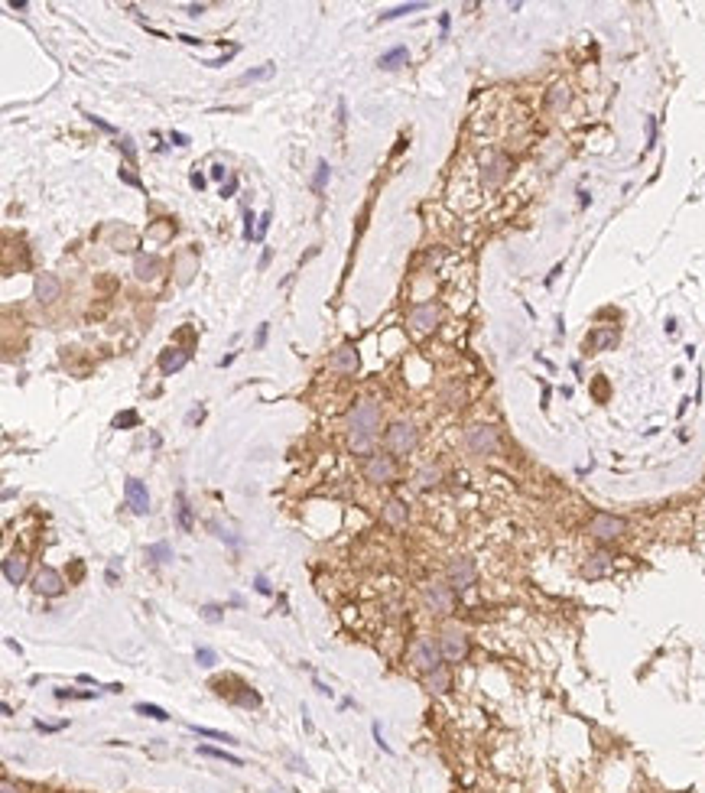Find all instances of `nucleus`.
<instances>
[{
	"mask_svg": "<svg viewBox=\"0 0 705 793\" xmlns=\"http://www.w3.org/2000/svg\"><path fill=\"white\" fill-rule=\"evenodd\" d=\"M348 426H351V449L354 452H371L377 439V429H381V407L374 400H361L358 407L348 413Z\"/></svg>",
	"mask_w": 705,
	"mask_h": 793,
	"instance_id": "f257e3e1",
	"label": "nucleus"
},
{
	"mask_svg": "<svg viewBox=\"0 0 705 793\" xmlns=\"http://www.w3.org/2000/svg\"><path fill=\"white\" fill-rule=\"evenodd\" d=\"M384 446L390 455H406L416 449V426L413 423H394L384 432Z\"/></svg>",
	"mask_w": 705,
	"mask_h": 793,
	"instance_id": "f03ea898",
	"label": "nucleus"
},
{
	"mask_svg": "<svg viewBox=\"0 0 705 793\" xmlns=\"http://www.w3.org/2000/svg\"><path fill=\"white\" fill-rule=\"evenodd\" d=\"M624 530H628V520L618 514H595L592 520H588V534L595 536V540H618V536H624Z\"/></svg>",
	"mask_w": 705,
	"mask_h": 793,
	"instance_id": "7ed1b4c3",
	"label": "nucleus"
},
{
	"mask_svg": "<svg viewBox=\"0 0 705 793\" xmlns=\"http://www.w3.org/2000/svg\"><path fill=\"white\" fill-rule=\"evenodd\" d=\"M446 576H449V585H452V589H455V592H465V589H471V585L478 582V566H475V559L459 556V559H452V563H449Z\"/></svg>",
	"mask_w": 705,
	"mask_h": 793,
	"instance_id": "20e7f679",
	"label": "nucleus"
},
{
	"mask_svg": "<svg viewBox=\"0 0 705 793\" xmlns=\"http://www.w3.org/2000/svg\"><path fill=\"white\" fill-rule=\"evenodd\" d=\"M410 660H413L416 670L432 673L436 666H442V650H439V644H432L429 637H419V641L410 647Z\"/></svg>",
	"mask_w": 705,
	"mask_h": 793,
	"instance_id": "39448f33",
	"label": "nucleus"
},
{
	"mask_svg": "<svg viewBox=\"0 0 705 793\" xmlns=\"http://www.w3.org/2000/svg\"><path fill=\"white\" fill-rule=\"evenodd\" d=\"M465 446H468L471 455H494L501 439H497V429L494 426H471L468 436H465Z\"/></svg>",
	"mask_w": 705,
	"mask_h": 793,
	"instance_id": "423d86ee",
	"label": "nucleus"
},
{
	"mask_svg": "<svg viewBox=\"0 0 705 793\" xmlns=\"http://www.w3.org/2000/svg\"><path fill=\"white\" fill-rule=\"evenodd\" d=\"M364 478L367 482H374V484H390L396 478V462L394 455H387V452H377V455H371V459L364 462Z\"/></svg>",
	"mask_w": 705,
	"mask_h": 793,
	"instance_id": "0eeeda50",
	"label": "nucleus"
},
{
	"mask_svg": "<svg viewBox=\"0 0 705 793\" xmlns=\"http://www.w3.org/2000/svg\"><path fill=\"white\" fill-rule=\"evenodd\" d=\"M423 595H426V605L436 614H452L455 611V589L449 582H432V585L423 589Z\"/></svg>",
	"mask_w": 705,
	"mask_h": 793,
	"instance_id": "6e6552de",
	"label": "nucleus"
},
{
	"mask_svg": "<svg viewBox=\"0 0 705 793\" xmlns=\"http://www.w3.org/2000/svg\"><path fill=\"white\" fill-rule=\"evenodd\" d=\"M439 650H442V657L452 660V664L465 660V657H468V637H465V631H459V628H446L442 637H439Z\"/></svg>",
	"mask_w": 705,
	"mask_h": 793,
	"instance_id": "1a4fd4ad",
	"label": "nucleus"
},
{
	"mask_svg": "<svg viewBox=\"0 0 705 793\" xmlns=\"http://www.w3.org/2000/svg\"><path fill=\"white\" fill-rule=\"evenodd\" d=\"M36 592L39 595H46V599H55V595H62L65 592V579H62V572L53 566H43L39 572H36Z\"/></svg>",
	"mask_w": 705,
	"mask_h": 793,
	"instance_id": "9d476101",
	"label": "nucleus"
},
{
	"mask_svg": "<svg viewBox=\"0 0 705 793\" xmlns=\"http://www.w3.org/2000/svg\"><path fill=\"white\" fill-rule=\"evenodd\" d=\"M124 494H127L130 511H134L137 517H143L147 511H150V494H147V484L140 482V478H127V484H124Z\"/></svg>",
	"mask_w": 705,
	"mask_h": 793,
	"instance_id": "9b49d317",
	"label": "nucleus"
},
{
	"mask_svg": "<svg viewBox=\"0 0 705 793\" xmlns=\"http://www.w3.org/2000/svg\"><path fill=\"white\" fill-rule=\"evenodd\" d=\"M436 322H439L436 302H419V306H413V312H410V325H413L416 332H429Z\"/></svg>",
	"mask_w": 705,
	"mask_h": 793,
	"instance_id": "f8f14e48",
	"label": "nucleus"
},
{
	"mask_svg": "<svg viewBox=\"0 0 705 793\" xmlns=\"http://www.w3.org/2000/svg\"><path fill=\"white\" fill-rule=\"evenodd\" d=\"M511 172V156L504 153H491V160L484 163V185H501Z\"/></svg>",
	"mask_w": 705,
	"mask_h": 793,
	"instance_id": "ddd939ff",
	"label": "nucleus"
},
{
	"mask_svg": "<svg viewBox=\"0 0 705 793\" xmlns=\"http://www.w3.org/2000/svg\"><path fill=\"white\" fill-rule=\"evenodd\" d=\"M33 290H36V300H39V302H53V300H59V290H62V283H59V277H55V273H39Z\"/></svg>",
	"mask_w": 705,
	"mask_h": 793,
	"instance_id": "4468645a",
	"label": "nucleus"
},
{
	"mask_svg": "<svg viewBox=\"0 0 705 793\" xmlns=\"http://www.w3.org/2000/svg\"><path fill=\"white\" fill-rule=\"evenodd\" d=\"M331 367L345 371V374H354L358 371V352H354V345H342L338 352L331 354Z\"/></svg>",
	"mask_w": 705,
	"mask_h": 793,
	"instance_id": "2eb2a0df",
	"label": "nucleus"
},
{
	"mask_svg": "<svg viewBox=\"0 0 705 793\" xmlns=\"http://www.w3.org/2000/svg\"><path fill=\"white\" fill-rule=\"evenodd\" d=\"M189 365V352L185 348H166V352L160 354V371L163 374H172V371H179V367Z\"/></svg>",
	"mask_w": 705,
	"mask_h": 793,
	"instance_id": "dca6fc26",
	"label": "nucleus"
},
{
	"mask_svg": "<svg viewBox=\"0 0 705 793\" xmlns=\"http://www.w3.org/2000/svg\"><path fill=\"white\" fill-rule=\"evenodd\" d=\"M3 579L10 582V585H20V582L26 579V559H23V556H7V559H3Z\"/></svg>",
	"mask_w": 705,
	"mask_h": 793,
	"instance_id": "f3484780",
	"label": "nucleus"
},
{
	"mask_svg": "<svg viewBox=\"0 0 705 793\" xmlns=\"http://www.w3.org/2000/svg\"><path fill=\"white\" fill-rule=\"evenodd\" d=\"M452 686V676L446 666H436L432 673H426V689L429 693H436V696H442V693H449Z\"/></svg>",
	"mask_w": 705,
	"mask_h": 793,
	"instance_id": "a211bd4d",
	"label": "nucleus"
},
{
	"mask_svg": "<svg viewBox=\"0 0 705 793\" xmlns=\"http://www.w3.org/2000/svg\"><path fill=\"white\" fill-rule=\"evenodd\" d=\"M608 566H611V556L598 549V553H592V556H588V563H585V569H582V572H585V579H598V576H605V572H608Z\"/></svg>",
	"mask_w": 705,
	"mask_h": 793,
	"instance_id": "6ab92c4d",
	"label": "nucleus"
},
{
	"mask_svg": "<svg viewBox=\"0 0 705 793\" xmlns=\"http://www.w3.org/2000/svg\"><path fill=\"white\" fill-rule=\"evenodd\" d=\"M160 257H153V254H140L137 257V277L140 280H153L156 273H160Z\"/></svg>",
	"mask_w": 705,
	"mask_h": 793,
	"instance_id": "aec40b11",
	"label": "nucleus"
},
{
	"mask_svg": "<svg viewBox=\"0 0 705 793\" xmlns=\"http://www.w3.org/2000/svg\"><path fill=\"white\" fill-rule=\"evenodd\" d=\"M410 62V53H406V46H394V49H387L384 55H381V69H400V65Z\"/></svg>",
	"mask_w": 705,
	"mask_h": 793,
	"instance_id": "412c9836",
	"label": "nucleus"
},
{
	"mask_svg": "<svg viewBox=\"0 0 705 793\" xmlns=\"http://www.w3.org/2000/svg\"><path fill=\"white\" fill-rule=\"evenodd\" d=\"M384 520L387 524H394V527H403L406 524V504L403 501H387V507H384Z\"/></svg>",
	"mask_w": 705,
	"mask_h": 793,
	"instance_id": "4be33fe9",
	"label": "nucleus"
},
{
	"mask_svg": "<svg viewBox=\"0 0 705 793\" xmlns=\"http://www.w3.org/2000/svg\"><path fill=\"white\" fill-rule=\"evenodd\" d=\"M277 72V65H260V69H250V72H244V75L237 78V85H250V82H264V78H270Z\"/></svg>",
	"mask_w": 705,
	"mask_h": 793,
	"instance_id": "5701e85b",
	"label": "nucleus"
},
{
	"mask_svg": "<svg viewBox=\"0 0 705 793\" xmlns=\"http://www.w3.org/2000/svg\"><path fill=\"white\" fill-rule=\"evenodd\" d=\"M614 342H618V332H614V329H601V332H595L592 338H588V345H592L595 352H601V348H611Z\"/></svg>",
	"mask_w": 705,
	"mask_h": 793,
	"instance_id": "b1692460",
	"label": "nucleus"
},
{
	"mask_svg": "<svg viewBox=\"0 0 705 793\" xmlns=\"http://www.w3.org/2000/svg\"><path fill=\"white\" fill-rule=\"evenodd\" d=\"M134 712H137V715H147V718H156V722H166V718H170V712H166V709H163V706H153V702H137V706H134Z\"/></svg>",
	"mask_w": 705,
	"mask_h": 793,
	"instance_id": "393cba45",
	"label": "nucleus"
},
{
	"mask_svg": "<svg viewBox=\"0 0 705 793\" xmlns=\"http://www.w3.org/2000/svg\"><path fill=\"white\" fill-rule=\"evenodd\" d=\"M329 176H331L329 160H319V166H315V176H312V189H315V192H325V185H329Z\"/></svg>",
	"mask_w": 705,
	"mask_h": 793,
	"instance_id": "a878e982",
	"label": "nucleus"
},
{
	"mask_svg": "<svg viewBox=\"0 0 705 793\" xmlns=\"http://www.w3.org/2000/svg\"><path fill=\"white\" fill-rule=\"evenodd\" d=\"M199 754H208V758H218V761H228V764H231V767H241V764H244V761H241V758H237V754H228L225 748H208V745H202V748H199Z\"/></svg>",
	"mask_w": 705,
	"mask_h": 793,
	"instance_id": "bb28decb",
	"label": "nucleus"
},
{
	"mask_svg": "<svg viewBox=\"0 0 705 793\" xmlns=\"http://www.w3.org/2000/svg\"><path fill=\"white\" fill-rule=\"evenodd\" d=\"M147 556H150L153 563H160V566L163 563H172V547L170 543H153V547L147 549Z\"/></svg>",
	"mask_w": 705,
	"mask_h": 793,
	"instance_id": "cd10ccee",
	"label": "nucleus"
},
{
	"mask_svg": "<svg viewBox=\"0 0 705 793\" xmlns=\"http://www.w3.org/2000/svg\"><path fill=\"white\" fill-rule=\"evenodd\" d=\"M140 423V413L137 410H124V413H118L114 417V429H134Z\"/></svg>",
	"mask_w": 705,
	"mask_h": 793,
	"instance_id": "c85d7f7f",
	"label": "nucleus"
},
{
	"mask_svg": "<svg viewBox=\"0 0 705 793\" xmlns=\"http://www.w3.org/2000/svg\"><path fill=\"white\" fill-rule=\"evenodd\" d=\"M192 731H199L202 738H214V741H225V745H235V738L231 735H225V731H218V729H205V725H189Z\"/></svg>",
	"mask_w": 705,
	"mask_h": 793,
	"instance_id": "c756f323",
	"label": "nucleus"
},
{
	"mask_svg": "<svg viewBox=\"0 0 705 793\" xmlns=\"http://www.w3.org/2000/svg\"><path fill=\"white\" fill-rule=\"evenodd\" d=\"M439 478H442V472H439L436 465H426V468L416 475V484H419V488H429V484H436Z\"/></svg>",
	"mask_w": 705,
	"mask_h": 793,
	"instance_id": "7c9ffc66",
	"label": "nucleus"
},
{
	"mask_svg": "<svg viewBox=\"0 0 705 793\" xmlns=\"http://www.w3.org/2000/svg\"><path fill=\"white\" fill-rule=\"evenodd\" d=\"M426 3H403V7H394V10H387V13H381V23H387V20H396V17H403V13H413V10H423Z\"/></svg>",
	"mask_w": 705,
	"mask_h": 793,
	"instance_id": "2f4dec72",
	"label": "nucleus"
},
{
	"mask_svg": "<svg viewBox=\"0 0 705 793\" xmlns=\"http://www.w3.org/2000/svg\"><path fill=\"white\" fill-rule=\"evenodd\" d=\"M237 706H244V709H257L260 706V696H257L250 686H244L241 693H237Z\"/></svg>",
	"mask_w": 705,
	"mask_h": 793,
	"instance_id": "473e14b6",
	"label": "nucleus"
},
{
	"mask_svg": "<svg viewBox=\"0 0 705 793\" xmlns=\"http://www.w3.org/2000/svg\"><path fill=\"white\" fill-rule=\"evenodd\" d=\"M179 527L182 530H192V514H189V504H185L182 494H179Z\"/></svg>",
	"mask_w": 705,
	"mask_h": 793,
	"instance_id": "72a5a7b5",
	"label": "nucleus"
},
{
	"mask_svg": "<svg viewBox=\"0 0 705 793\" xmlns=\"http://www.w3.org/2000/svg\"><path fill=\"white\" fill-rule=\"evenodd\" d=\"M195 660H199V666H214L218 657H214L212 647H199V650H195Z\"/></svg>",
	"mask_w": 705,
	"mask_h": 793,
	"instance_id": "f704fd0d",
	"label": "nucleus"
},
{
	"mask_svg": "<svg viewBox=\"0 0 705 793\" xmlns=\"http://www.w3.org/2000/svg\"><path fill=\"white\" fill-rule=\"evenodd\" d=\"M202 618H205V621H212V624H218L221 618H225V611L218 608V605H202Z\"/></svg>",
	"mask_w": 705,
	"mask_h": 793,
	"instance_id": "c9c22d12",
	"label": "nucleus"
},
{
	"mask_svg": "<svg viewBox=\"0 0 705 793\" xmlns=\"http://www.w3.org/2000/svg\"><path fill=\"white\" fill-rule=\"evenodd\" d=\"M257 218H254V212H244V237L247 241H257V225H254Z\"/></svg>",
	"mask_w": 705,
	"mask_h": 793,
	"instance_id": "e433bc0d",
	"label": "nucleus"
},
{
	"mask_svg": "<svg viewBox=\"0 0 705 793\" xmlns=\"http://www.w3.org/2000/svg\"><path fill=\"white\" fill-rule=\"evenodd\" d=\"M118 147H120V153H124V156H127L130 163L137 160V150H134V140H130V137H120V143H118Z\"/></svg>",
	"mask_w": 705,
	"mask_h": 793,
	"instance_id": "4c0bfd02",
	"label": "nucleus"
},
{
	"mask_svg": "<svg viewBox=\"0 0 705 793\" xmlns=\"http://www.w3.org/2000/svg\"><path fill=\"white\" fill-rule=\"evenodd\" d=\"M267 332H270V325L264 322V325L257 329V335H254V348H264V345H267Z\"/></svg>",
	"mask_w": 705,
	"mask_h": 793,
	"instance_id": "58836bf2",
	"label": "nucleus"
},
{
	"mask_svg": "<svg viewBox=\"0 0 705 793\" xmlns=\"http://www.w3.org/2000/svg\"><path fill=\"white\" fill-rule=\"evenodd\" d=\"M267 231H270V212L264 215L260 221H257V241H264V237H267Z\"/></svg>",
	"mask_w": 705,
	"mask_h": 793,
	"instance_id": "ea45409f",
	"label": "nucleus"
},
{
	"mask_svg": "<svg viewBox=\"0 0 705 793\" xmlns=\"http://www.w3.org/2000/svg\"><path fill=\"white\" fill-rule=\"evenodd\" d=\"M118 572H120V559H111V563H107V582H111V585L118 582Z\"/></svg>",
	"mask_w": 705,
	"mask_h": 793,
	"instance_id": "a19ab883",
	"label": "nucleus"
},
{
	"mask_svg": "<svg viewBox=\"0 0 705 793\" xmlns=\"http://www.w3.org/2000/svg\"><path fill=\"white\" fill-rule=\"evenodd\" d=\"M235 192H237V179H235V176H228V183L221 185V195H225V199H231Z\"/></svg>",
	"mask_w": 705,
	"mask_h": 793,
	"instance_id": "79ce46f5",
	"label": "nucleus"
},
{
	"mask_svg": "<svg viewBox=\"0 0 705 793\" xmlns=\"http://www.w3.org/2000/svg\"><path fill=\"white\" fill-rule=\"evenodd\" d=\"M653 140H657V120L650 118V120H647V150L653 147Z\"/></svg>",
	"mask_w": 705,
	"mask_h": 793,
	"instance_id": "37998d69",
	"label": "nucleus"
},
{
	"mask_svg": "<svg viewBox=\"0 0 705 793\" xmlns=\"http://www.w3.org/2000/svg\"><path fill=\"white\" fill-rule=\"evenodd\" d=\"M254 589L260 592V595H270V582L264 579V576H257V579H254Z\"/></svg>",
	"mask_w": 705,
	"mask_h": 793,
	"instance_id": "c03bdc74",
	"label": "nucleus"
},
{
	"mask_svg": "<svg viewBox=\"0 0 705 793\" xmlns=\"http://www.w3.org/2000/svg\"><path fill=\"white\" fill-rule=\"evenodd\" d=\"M566 98H569V95H566V91H562V88H556V95H553V98H549V104H553V107H559V104H566Z\"/></svg>",
	"mask_w": 705,
	"mask_h": 793,
	"instance_id": "a18cd8bd",
	"label": "nucleus"
},
{
	"mask_svg": "<svg viewBox=\"0 0 705 793\" xmlns=\"http://www.w3.org/2000/svg\"><path fill=\"white\" fill-rule=\"evenodd\" d=\"M189 183H192V189L202 192V189H205V176H202V172H192V176H189Z\"/></svg>",
	"mask_w": 705,
	"mask_h": 793,
	"instance_id": "49530a36",
	"label": "nucleus"
},
{
	"mask_svg": "<svg viewBox=\"0 0 705 793\" xmlns=\"http://www.w3.org/2000/svg\"><path fill=\"white\" fill-rule=\"evenodd\" d=\"M88 120L95 124V127H101V130H107V134H114V127L107 124V120H101V118H95V114H88Z\"/></svg>",
	"mask_w": 705,
	"mask_h": 793,
	"instance_id": "de8ad7c7",
	"label": "nucleus"
},
{
	"mask_svg": "<svg viewBox=\"0 0 705 793\" xmlns=\"http://www.w3.org/2000/svg\"><path fill=\"white\" fill-rule=\"evenodd\" d=\"M120 179H124V183H130V185H137V189L143 185V183H140V179H137V176H134L130 170H120Z\"/></svg>",
	"mask_w": 705,
	"mask_h": 793,
	"instance_id": "09e8293b",
	"label": "nucleus"
},
{
	"mask_svg": "<svg viewBox=\"0 0 705 793\" xmlns=\"http://www.w3.org/2000/svg\"><path fill=\"white\" fill-rule=\"evenodd\" d=\"M0 793H20V787H17L13 781H3V783H0Z\"/></svg>",
	"mask_w": 705,
	"mask_h": 793,
	"instance_id": "8fccbe9b",
	"label": "nucleus"
},
{
	"mask_svg": "<svg viewBox=\"0 0 705 793\" xmlns=\"http://www.w3.org/2000/svg\"><path fill=\"white\" fill-rule=\"evenodd\" d=\"M225 176H228V170L221 166V163H218V166H212V179H225Z\"/></svg>",
	"mask_w": 705,
	"mask_h": 793,
	"instance_id": "3c124183",
	"label": "nucleus"
},
{
	"mask_svg": "<svg viewBox=\"0 0 705 793\" xmlns=\"http://www.w3.org/2000/svg\"><path fill=\"white\" fill-rule=\"evenodd\" d=\"M559 273H562V264H556V267H553V273L546 277V286H553V283H556V277H559Z\"/></svg>",
	"mask_w": 705,
	"mask_h": 793,
	"instance_id": "603ef678",
	"label": "nucleus"
},
{
	"mask_svg": "<svg viewBox=\"0 0 705 793\" xmlns=\"http://www.w3.org/2000/svg\"><path fill=\"white\" fill-rule=\"evenodd\" d=\"M172 143H176V147H185V143H189V137H185V134H172Z\"/></svg>",
	"mask_w": 705,
	"mask_h": 793,
	"instance_id": "864d4df0",
	"label": "nucleus"
},
{
	"mask_svg": "<svg viewBox=\"0 0 705 793\" xmlns=\"http://www.w3.org/2000/svg\"><path fill=\"white\" fill-rule=\"evenodd\" d=\"M449 23H452V17H449V13H442V17H439V26H442V33L449 30Z\"/></svg>",
	"mask_w": 705,
	"mask_h": 793,
	"instance_id": "5fc2aeb1",
	"label": "nucleus"
},
{
	"mask_svg": "<svg viewBox=\"0 0 705 793\" xmlns=\"http://www.w3.org/2000/svg\"><path fill=\"white\" fill-rule=\"evenodd\" d=\"M199 13H205V7L202 3H192V7H189V17H199Z\"/></svg>",
	"mask_w": 705,
	"mask_h": 793,
	"instance_id": "6e6d98bb",
	"label": "nucleus"
},
{
	"mask_svg": "<svg viewBox=\"0 0 705 793\" xmlns=\"http://www.w3.org/2000/svg\"><path fill=\"white\" fill-rule=\"evenodd\" d=\"M10 10H26V0H10Z\"/></svg>",
	"mask_w": 705,
	"mask_h": 793,
	"instance_id": "4d7b16f0",
	"label": "nucleus"
}]
</instances>
